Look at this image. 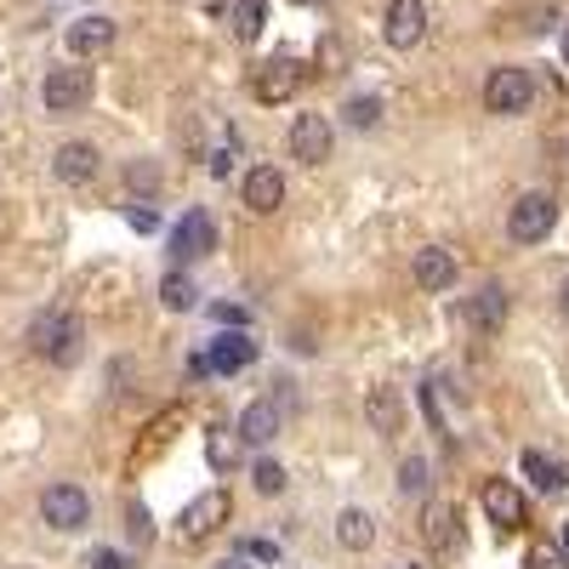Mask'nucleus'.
<instances>
[{"label": "nucleus", "mask_w": 569, "mask_h": 569, "mask_svg": "<svg viewBox=\"0 0 569 569\" xmlns=\"http://www.w3.org/2000/svg\"><path fill=\"white\" fill-rule=\"evenodd\" d=\"M80 342H86V330H80V319L63 313V308H46V313L29 325V348H34L40 359H52V365H74V359H80Z\"/></svg>", "instance_id": "f257e3e1"}, {"label": "nucleus", "mask_w": 569, "mask_h": 569, "mask_svg": "<svg viewBox=\"0 0 569 569\" xmlns=\"http://www.w3.org/2000/svg\"><path fill=\"white\" fill-rule=\"evenodd\" d=\"M530 103H536V74L530 69H518V63L490 69V80H485V109L490 114H525Z\"/></svg>", "instance_id": "f03ea898"}, {"label": "nucleus", "mask_w": 569, "mask_h": 569, "mask_svg": "<svg viewBox=\"0 0 569 569\" xmlns=\"http://www.w3.org/2000/svg\"><path fill=\"white\" fill-rule=\"evenodd\" d=\"M558 222V200L552 194H518L512 211H507V233L518 246H541Z\"/></svg>", "instance_id": "7ed1b4c3"}, {"label": "nucleus", "mask_w": 569, "mask_h": 569, "mask_svg": "<svg viewBox=\"0 0 569 569\" xmlns=\"http://www.w3.org/2000/svg\"><path fill=\"white\" fill-rule=\"evenodd\" d=\"M40 103L52 109V114H74V109H86L91 103V69H52L40 80Z\"/></svg>", "instance_id": "20e7f679"}, {"label": "nucleus", "mask_w": 569, "mask_h": 569, "mask_svg": "<svg viewBox=\"0 0 569 569\" xmlns=\"http://www.w3.org/2000/svg\"><path fill=\"white\" fill-rule=\"evenodd\" d=\"M40 518H46V525H52V530H86V518H91V496L80 490V485H52V490H46L40 496Z\"/></svg>", "instance_id": "39448f33"}, {"label": "nucleus", "mask_w": 569, "mask_h": 569, "mask_svg": "<svg viewBox=\"0 0 569 569\" xmlns=\"http://www.w3.org/2000/svg\"><path fill=\"white\" fill-rule=\"evenodd\" d=\"M382 34H388L393 52H410V46H421V34H427V7H421V0H388Z\"/></svg>", "instance_id": "423d86ee"}, {"label": "nucleus", "mask_w": 569, "mask_h": 569, "mask_svg": "<svg viewBox=\"0 0 569 569\" xmlns=\"http://www.w3.org/2000/svg\"><path fill=\"white\" fill-rule=\"evenodd\" d=\"M228 490H206V496H194L182 507V536L188 541H206V536H217L222 525H228Z\"/></svg>", "instance_id": "0eeeda50"}, {"label": "nucleus", "mask_w": 569, "mask_h": 569, "mask_svg": "<svg viewBox=\"0 0 569 569\" xmlns=\"http://www.w3.org/2000/svg\"><path fill=\"white\" fill-rule=\"evenodd\" d=\"M217 251V222L206 211H188L177 228H171V257L177 262H194V257H211Z\"/></svg>", "instance_id": "6e6552de"}, {"label": "nucleus", "mask_w": 569, "mask_h": 569, "mask_svg": "<svg viewBox=\"0 0 569 569\" xmlns=\"http://www.w3.org/2000/svg\"><path fill=\"white\" fill-rule=\"evenodd\" d=\"M297 86H302V63H297V58H268V63L251 74L257 103H284Z\"/></svg>", "instance_id": "1a4fd4ad"}, {"label": "nucleus", "mask_w": 569, "mask_h": 569, "mask_svg": "<svg viewBox=\"0 0 569 569\" xmlns=\"http://www.w3.org/2000/svg\"><path fill=\"white\" fill-rule=\"evenodd\" d=\"M291 154L302 166H325L330 160V120L325 114H297L291 120Z\"/></svg>", "instance_id": "9d476101"}, {"label": "nucleus", "mask_w": 569, "mask_h": 569, "mask_svg": "<svg viewBox=\"0 0 569 569\" xmlns=\"http://www.w3.org/2000/svg\"><path fill=\"white\" fill-rule=\"evenodd\" d=\"M109 46H114V18L91 12V18H74V23H69V52H74V58H103Z\"/></svg>", "instance_id": "9b49d317"}, {"label": "nucleus", "mask_w": 569, "mask_h": 569, "mask_svg": "<svg viewBox=\"0 0 569 569\" xmlns=\"http://www.w3.org/2000/svg\"><path fill=\"white\" fill-rule=\"evenodd\" d=\"M246 206H251L257 217L279 211V206H284V171H273V166H251V171H246Z\"/></svg>", "instance_id": "f8f14e48"}, {"label": "nucleus", "mask_w": 569, "mask_h": 569, "mask_svg": "<svg viewBox=\"0 0 569 569\" xmlns=\"http://www.w3.org/2000/svg\"><path fill=\"white\" fill-rule=\"evenodd\" d=\"M485 512H490V525L518 530V525H525V496H518V485L512 479H490L485 485Z\"/></svg>", "instance_id": "ddd939ff"}, {"label": "nucleus", "mask_w": 569, "mask_h": 569, "mask_svg": "<svg viewBox=\"0 0 569 569\" xmlns=\"http://www.w3.org/2000/svg\"><path fill=\"white\" fill-rule=\"evenodd\" d=\"M257 365V342L246 337V330H222V337L211 342V370L233 376V370H251Z\"/></svg>", "instance_id": "4468645a"}, {"label": "nucleus", "mask_w": 569, "mask_h": 569, "mask_svg": "<svg viewBox=\"0 0 569 569\" xmlns=\"http://www.w3.org/2000/svg\"><path fill=\"white\" fill-rule=\"evenodd\" d=\"M52 171H58V182L80 188V182L98 177V149H91V142H63V149L52 154Z\"/></svg>", "instance_id": "2eb2a0df"}, {"label": "nucleus", "mask_w": 569, "mask_h": 569, "mask_svg": "<svg viewBox=\"0 0 569 569\" xmlns=\"http://www.w3.org/2000/svg\"><path fill=\"white\" fill-rule=\"evenodd\" d=\"M279 427H284V421H279V405H273V399H257V405L240 410V427H233V433H240L246 445H273Z\"/></svg>", "instance_id": "dca6fc26"}, {"label": "nucleus", "mask_w": 569, "mask_h": 569, "mask_svg": "<svg viewBox=\"0 0 569 569\" xmlns=\"http://www.w3.org/2000/svg\"><path fill=\"white\" fill-rule=\"evenodd\" d=\"M467 325L485 330V337H496V330L507 325V291L501 284H485L479 297H467Z\"/></svg>", "instance_id": "f3484780"}, {"label": "nucleus", "mask_w": 569, "mask_h": 569, "mask_svg": "<svg viewBox=\"0 0 569 569\" xmlns=\"http://www.w3.org/2000/svg\"><path fill=\"white\" fill-rule=\"evenodd\" d=\"M456 525H461V512L450 501H433V507L421 512V536H427V547H433V552H456V536H461Z\"/></svg>", "instance_id": "a211bd4d"}, {"label": "nucleus", "mask_w": 569, "mask_h": 569, "mask_svg": "<svg viewBox=\"0 0 569 569\" xmlns=\"http://www.w3.org/2000/svg\"><path fill=\"white\" fill-rule=\"evenodd\" d=\"M416 284H421V291H450V284H456V257L445 246L416 251Z\"/></svg>", "instance_id": "6ab92c4d"}, {"label": "nucleus", "mask_w": 569, "mask_h": 569, "mask_svg": "<svg viewBox=\"0 0 569 569\" xmlns=\"http://www.w3.org/2000/svg\"><path fill=\"white\" fill-rule=\"evenodd\" d=\"M365 421H370L382 439H399V433H405V405H399V393H393V388H376V393L365 399Z\"/></svg>", "instance_id": "aec40b11"}, {"label": "nucleus", "mask_w": 569, "mask_h": 569, "mask_svg": "<svg viewBox=\"0 0 569 569\" xmlns=\"http://www.w3.org/2000/svg\"><path fill=\"white\" fill-rule=\"evenodd\" d=\"M337 541H342L348 552H365V547L376 541V518H370L365 507H348V512L337 518Z\"/></svg>", "instance_id": "412c9836"}, {"label": "nucleus", "mask_w": 569, "mask_h": 569, "mask_svg": "<svg viewBox=\"0 0 569 569\" xmlns=\"http://www.w3.org/2000/svg\"><path fill=\"white\" fill-rule=\"evenodd\" d=\"M525 479H530L536 490H563V485H569V467H558V461L541 456V450H525Z\"/></svg>", "instance_id": "4be33fe9"}, {"label": "nucleus", "mask_w": 569, "mask_h": 569, "mask_svg": "<svg viewBox=\"0 0 569 569\" xmlns=\"http://www.w3.org/2000/svg\"><path fill=\"white\" fill-rule=\"evenodd\" d=\"M160 302H166L171 313H188V308L200 302V291H194V279H188V273H166V279H160Z\"/></svg>", "instance_id": "5701e85b"}, {"label": "nucleus", "mask_w": 569, "mask_h": 569, "mask_svg": "<svg viewBox=\"0 0 569 569\" xmlns=\"http://www.w3.org/2000/svg\"><path fill=\"white\" fill-rule=\"evenodd\" d=\"M240 433H228V427H211V439H206V456H211V467L222 472V467H233V461H240Z\"/></svg>", "instance_id": "b1692460"}, {"label": "nucleus", "mask_w": 569, "mask_h": 569, "mask_svg": "<svg viewBox=\"0 0 569 569\" xmlns=\"http://www.w3.org/2000/svg\"><path fill=\"white\" fill-rule=\"evenodd\" d=\"M262 18H268V0H240V7H233V34L257 40L262 34Z\"/></svg>", "instance_id": "393cba45"}, {"label": "nucleus", "mask_w": 569, "mask_h": 569, "mask_svg": "<svg viewBox=\"0 0 569 569\" xmlns=\"http://www.w3.org/2000/svg\"><path fill=\"white\" fill-rule=\"evenodd\" d=\"M126 182L137 188V194H154V188H160V166L154 160H131L126 166Z\"/></svg>", "instance_id": "a878e982"}, {"label": "nucleus", "mask_w": 569, "mask_h": 569, "mask_svg": "<svg viewBox=\"0 0 569 569\" xmlns=\"http://www.w3.org/2000/svg\"><path fill=\"white\" fill-rule=\"evenodd\" d=\"M233 154H240V137H233V131H222V142H217V149H211V177H228L233 171Z\"/></svg>", "instance_id": "bb28decb"}, {"label": "nucleus", "mask_w": 569, "mask_h": 569, "mask_svg": "<svg viewBox=\"0 0 569 569\" xmlns=\"http://www.w3.org/2000/svg\"><path fill=\"white\" fill-rule=\"evenodd\" d=\"M251 485H257L262 496H279V490H284V467H279V461H257V467H251Z\"/></svg>", "instance_id": "cd10ccee"}, {"label": "nucleus", "mask_w": 569, "mask_h": 569, "mask_svg": "<svg viewBox=\"0 0 569 569\" xmlns=\"http://www.w3.org/2000/svg\"><path fill=\"white\" fill-rule=\"evenodd\" d=\"M399 490H405V496H421V490H427V461H421V456H410V461L399 467Z\"/></svg>", "instance_id": "c85d7f7f"}, {"label": "nucleus", "mask_w": 569, "mask_h": 569, "mask_svg": "<svg viewBox=\"0 0 569 569\" xmlns=\"http://www.w3.org/2000/svg\"><path fill=\"white\" fill-rule=\"evenodd\" d=\"M376 120H382V98H353V103H348V126L365 131V126H376Z\"/></svg>", "instance_id": "c756f323"}, {"label": "nucleus", "mask_w": 569, "mask_h": 569, "mask_svg": "<svg viewBox=\"0 0 569 569\" xmlns=\"http://www.w3.org/2000/svg\"><path fill=\"white\" fill-rule=\"evenodd\" d=\"M126 530H131L137 547H149V541H154V518L142 512V507H126Z\"/></svg>", "instance_id": "7c9ffc66"}, {"label": "nucleus", "mask_w": 569, "mask_h": 569, "mask_svg": "<svg viewBox=\"0 0 569 569\" xmlns=\"http://www.w3.org/2000/svg\"><path fill=\"white\" fill-rule=\"evenodd\" d=\"M126 222H131L137 233H154V228H160V217H154V206H131V211H126Z\"/></svg>", "instance_id": "2f4dec72"}, {"label": "nucleus", "mask_w": 569, "mask_h": 569, "mask_svg": "<svg viewBox=\"0 0 569 569\" xmlns=\"http://www.w3.org/2000/svg\"><path fill=\"white\" fill-rule=\"evenodd\" d=\"M211 313H217V319H222V325H240V330H246V325H251V313H246V308H233V302H217V308H211Z\"/></svg>", "instance_id": "473e14b6"}, {"label": "nucleus", "mask_w": 569, "mask_h": 569, "mask_svg": "<svg viewBox=\"0 0 569 569\" xmlns=\"http://www.w3.org/2000/svg\"><path fill=\"white\" fill-rule=\"evenodd\" d=\"M91 569H126V558H120V552H103V547H98V552H91Z\"/></svg>", "instance_id": "72a5a7b5"}, {"label": "nucleus", "mask_w": 569, "mask_h": 569, "mask_svg": "<svg viewBox=\"0 0 569 569\" xmlns=\"http://www.w3.org/2000/svg\"><path fill=\"white\" fill-rule=\"evenodd\" d=\"M530 563H536V569H552V552H547V547H536V558H530Z\"/></svg>", "instance_id": "f704fd0d"}, {"label": "nucleus", "mask_w": 569, "mask_h": 569, "mask_svg": "<svg viewBox=\"0 0 569 569\" xmlns=\"http://www.w3.org/2000/svg\"><path fill=\"white\" fill-rule=\"evenodd\" d=\"M558 308H563V319H569V279L558 284Z\"/></svg>", "instance_id": "c9c22d12"}, {"label": "nucleus", "mask_w": 569, "mask_h": 569, "mask_svg": "<svg viewBox=\"0 0 569 569\" xmlns=\"http://www.w3.org/2000/svg\"><path fill=\"white\" fill-rule=\"evenodd\" d=\"M217 569H251L246 558H228V563H217Z\"/></svg>", "instance_id": "e433bc0d"}, {"label": "nucleus", "mask_w": 569, "mask_h": 569, "mask_svg": "<svg viewBox=\"0 0 569 569\" xmlns=\"http://www.w3.org/2000/svg\"><path fill=\"white\" fill-rule=\"evenodd\" d=\"M563 63H569V29H563Z\"/></svg>", "instance_id": "4c0bfd02"}, {"label": "nucleus", "mask_w": 569, "mask_h": 569, "mask_svg": "<svg viewBox=\"0 0 569 569\" xmlns=\"http://www.w3.org/2000/svg\"><path fill=\"white\" fill-rule=\"evenodd\" d=\"M563 552H569V530H563Z\"/></svg>", "instance_id": "58836bf2"}]
</instances>
